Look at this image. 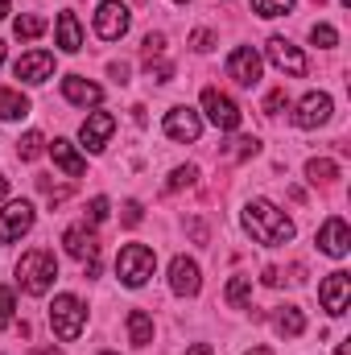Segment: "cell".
I'll use <instances>...</instances> for the list:
<instances>
[{"label": "cell", "mask_w": 351, "mask_h": 355, "mask_svg": "<svg viewBox=\"0 0 351 355\" xmlns=\"http://www.w3.org/2000/svg\"><path fill=\"white\" fill-rule=\"evenodd\" d=\"M244 232H248L257 244L277 248V244H289V240H293V219H289L285 211H277L273 202L252 198V202L244 207Z\"/></svg>", "instance_id": "cell-1"}, {"label": "cell", "mask_w": 351, "mask_h": 355, "mask_svg": "<svg viewBox=\"0 0 351 355\" xmlns=\"http://www.w3.org/2000/svg\"><path fill=\"white\" fill-rule=\"evenodd\" d=\"M54 277H58V261H54V252H46V248L25 252L21 265H17V281H21V289L33 293V297H42V293L54 285Z\"/></svg>", "instance_id": "cell-2"}, {"label": "cell", "mask_w": 351, "mask_h": 355, "mask_svg": "<svg viewBox=\"0 0 351 355\" xmlns=\"http://www.w3.org/2000/svg\"><path fill=\"white\" fill-rule=\"evenodd\" d=\"M153 268H157V257H153L149 244H128V248H120V257H116V277H120L128 289H141V285L153 277Z\"/></svg>", "instance_id": "cell-3"}, {"label": "cell", "mask_w": 351, "mask_h": 355, "mask_svg": "<svg viewBox=\"0 0 351 355\" xmlns=\"http://www.w3.org/2000/svg\"><path fill=\"white\" fill-rule=\"evenodd\" d=\"M83 322H87L83 302H79L75 293H58V297H54V306H50V327H54V335L71 343V339H79V335H83Z\"/></svg>", "instance_id": "cell-4"}, {"label": "cell", "mask_w": 351, "mask_h": 355, "mask_svg": "<svg viewBox=\"0 0 351 355\" xmlns=\"http://www.w3.org/2000/svg\"><path fill=\"white\" fill-rule=\"evenodd\" d=\"M128 25H132L128 4H120V0H103V4H99V12H95V33H99L103 42L124 37V33H128Z\"/></svg>", "instance_id": "cell-5"}, {"label": "cell", "mask_w": 351, "mask_h": 355, "mask_svg": "<svg viewBox=\"0 0 351 355\" xmlns=\"http://www.w3.org/2000/svg\"><path fill=\"white\" fill-rule=\"evenodd\" d=\"M203 112H207V120H211L219 132H236V128H240V107H236L223 91H215V87L203 91Z\"/></svg>", "instance_id": "cell-6"}, {"label": "cell", "mask_w": 351, "mask_h": 355, "mask_svg": "<svg viewBox=\"0 0 351 355\" xmlns=\"http://www.w3.org/2000/svg\"><path fill=\"white\" fill-rule=\"evenodd\" d=\"M348 297H351V277L339 268V272H331L323 285H318V302H323V310L331 314V318H339V314H348Z\"/></svg>", "instance_id": "cell-7"}, {"label": "cell", "mask_w": 351, "mask_h": 355, "mask_svg": "<svg viewBox=\"0 0 351 355\" xmlns=\"http://www.w3.org/2000/svg\"><path fill=\"white\" fill-rule=\"evenodd\" d=\"M268 62L277 67V71H285V75H293V79H302L306 71H310V62L302 58V50L293 46V42H285V37H268Z\"/></svg>", "instance_id": "cell-8"}, {"label": "cell", "mask_w": 351, "mask_h": 355, "mask_svg": "<svg viewBox=\"0 0 351 355\" xmlns=\"http://www.w3.org/2000/svg\"><path fill=\"white\" fill-rule=\"evenodd\" d=\"M29 227H33V207H29L25 198L8 202V207L0 211V244H12V240H21Z\"/></svg>", "instance_id": "cell-9"}, {"label": "cell", "mask_w": 351, "mask_h": 355, "mask_svg": "<svg viewBox=\"0 0 351 355\" xmlns=\"http://www.w3.org/2000/svg\"><path fill=\"white\" fill-rule=\"evenodd\" d=\"M228 75L240 83V87H257L261 83V54L252 46H236L232 58H228Z\"/></svg>", "instance_id": "cell-10"}, {"label": "cell", "mask_w": 351, "mask_h": 355, "mask_svg": "<svg viewBox=\"0 0 351 355\" xmlns=\"http://www.w3.org/2000/svg\"><path fill=\"white\" fill-rule=\"evenodd\" d=\"M12 75H17L21 83H46V79L54 75V54H50V50L21 54V58H17V67H12Z\"/></svg>", "instance_id": "cell-11"}, {"label": "cell", "mask_w": 351, "mask_h": 355, "mask_svg": "<svg viewBox=\"0 0 351 355\" xmlns=\"http://www.w3.org/2000/svg\"><path fill=\"white\" fill-rule=\"evenodd\" d=\"M166 137L170 141H198L203 137V120L194 107H170L166 112Z\"/></svg>", "instance_id": "cell-12"}, {"label": "cell", "mask_w": 351, "mask_h": 355, "mask_svg": "<svg viewBox=\"0 0 351 355\" xmlns=\"http://www.w3.org/2000/svg\"><path fill=\"white\" fill-rule=\"evenodd\" d=\"M298 128H318V124H327L331 120V95L327 91H310L302 103H298Z\"/></svg>", "instance_id": "cell-13"}, {"label": "cell", "mask_w": 351, "mask_h": 355, "mask_svg": "<svg viewBox=\"0 0 351 355\" xmlns=\"http://www.w3.org/2000/svg\"><path fill=\"white\" fill-rule=\"evenodd\" d=\"M116 132V116L112 112H95L83 120V128H79V137H83V145H87L91 153H103V145H108V137Z\"/></svg>", "instance_id": "cell-14"}, {"label": "cell", "mask_w": 351, "mask_h": 355, "mask_svg": "<svg viewBox=\"0 0 351 355\" xmlns=\"http://www.w3.org/2000/svg\"><path fill=\"white\" fill-rule=\"evenodd\" d=\"M198 285H203L198 265H194L190 257H174V265H170V289H174L178 297H194Z\"/></svg>", "instance_id": "cell-15"}, {"label": "cell", "mask_w": 351, "mask_h": 355, "mask_svg": "<svg viewBox=\"0 0 351 355\" xmlns=\"http://www.w3.org/2000/svg\"><path fill=\"white\" fill-rule=\"evenodd\" d=\"M318 248H323L327 257H348V248H351V232H348V223H343L339 215L323 223V232H318Z\"/></svg>", "instance_id": "cell-16"}, {"label": "cell", "mask_w": 351, "mask_h": 355, "mask_svg": "<svg viewBox=\"0 0 351 355\" xmlns=\"http://www.w3.org/2000/svg\"><path fill=\"white\" fill-rule=\"evenodd\" d=\"M62 244H67V252H71L75 261H83V265L99 261V244H95V236H91L87 227H67V232H62Z\"/></svg>", "instance_id": "cell-17"}, {"label": "cell", "mask_w": 351, "mask_h": 355, "mask_svg": "<svg viewBox=\"0 0 351 355\" xmlns=\"http://www.w3.org/2000/svg\"><path fill=\"white\" fill-rule=\"evenodd\" d=\"M62 95H67L71 103H79V107H91V103L103 99L99 83H87L83 75H67V79H62Z\"/></svg>", "instance_id": "cell-18"}, {"label": "cell", "mask_w": 351, "mask_h": 355, "mask_svg": "<svg viewBox=\"0 0 351 355\" xmlns=\"http://www.w3.org/2000/svg\"><path fill=\"white\" fill-rule=\"evenodd\" d=\"M50 153H54V166H58V170H62L67 178H79L83 170H87V162L79 157V149H75L71 141H62V137L50 145Z\"/></svg>", "instance_id": "cell-19"}, {"label": "cell", "mask_w": 351, "mask_h": 355, "mask_svg": "<svg viewBox=\"0 0 351 355\" xmlns=\"http://www.w3.org/2000/svg\"><path fill=\"white\" fill-rule=\"evenodd\" d=\"M58 50H67V54H79L83 50V29H79V17L75 12H58Z\"/></svg>", "instance_id": "cell-20"}, {"label": "cell", "mask_w": 351, "mask_h": 355, "mask_svg": "<svg viewBox=\"0 0 351 355\" xmlns=\"http://www.w3.org/2000/svg\"><path fill=\"white\" fill-rule=\"evenodd\" d=\"M128 339L137 347H149L153 343V318L145 310H128Z\"/></svg>", "instance_id": "cell-21"}, {"label": "cell", "mask_w": 351, "mask_h": 355, "mask_svg": "<svg viewBox=\"0 0 351 355\" xmlns=\"http://www.w3.org/2000/svg\"><path fill=\"white\" fill-rule=\"evenodd\" d=\"M277 331H281L285 339H298V335L306 331V318H302V310H298V306H281V310H277Z\"/></svg>", "instance_id": "cell-22"}, {"label": "cell", "mask_w": 351, "mask_h": 355, "mask_svg": "<svg viewBox=\"0 0 351 355\" xmlns=\"http://www.w3.org/2000/svg\"><path fill=\"white\" fill-rule=\"evenodd\" d=\"M25 112H29V99H25L21 91L0 87V120H17V116H25Z\"/></svg>", "instance_id": "cell-23"}, {"label": "cell", "mask_w": 351, "mask_h": 355, "mask_svg": "<svg viewBox=\"0 0 351 355\" xmlns=\"http://www.w3.org/2000/svg\"><path fill=\"white\" fill-rule=\"evenodd\" d=\"M12 33H17L21 42H33V37H42V33H46V17H33V12L17 17V21H12Z\"/></svg>", "instance_id": "cell-24"}, {"label": "cell", "mask_w": 351, "mask_h": 355, "mask_svg": "<svg viewBox=\"0 0 351 355\" xmlns=\"http://www.w3.org/2000/svg\"><path fill=\"white\" fill-rule=\"evenodd\" d=\"M248 297H252V277H232L228 281V306L232 310H244Z\"/></svg>", "instance_id": "cell-25"}, {"label": "cell", "mask_w": 351, "mask_h": 355, "mask_svg": "<svg viewBox=\"0 0 351 355\" xmlns=\"http://www.w3.org/2000/svg\"><path fill=\"white\" fill-rule=\"evenodd\" d=\"M306 178L318 186V182H335L339 178V166L335 162H327V157H314V162H306Z\"/></svg>", "instance_id": "cell-26"}, {"label": "cell", "mask_w": 351, "mask_h": 355, "mask_svg": "<svg viewBox=\"0 0 351 355\" xmlns=\"http://www.w3.org/2000/svg\"><path fill=\"white\" fill-rule=\"evenodd\" d=\"M293 4L298 0H252V12L257 17H285V12H293Z\"/></svg>", "instance_id": "cell-27"}, {"label": "cell", "mask_w": 351, "mask_h": 355, "mask_svg": "<svg viewBox=\"0 0 351 355\" xmlns=\"http://www.w3.org/2000/svg\"><path fill=\"white\" fill-rule=\"evenodd\" d=\"M42 145H46L42 132H25V137L17 141V157H21V162H33V157H42Z\"/></svg>", "instance_id": "cell-28"}, {"label": "cell", "mask_w": 351, "mask_h": 355, "mask_svg": "<svg viewBox=\"0 0 351 355\" xmlns=\"http://www.w3.org/2000/svg\"><path fill=\"white\" fill-rule=\"evenodd\" d=\"M310 42L323 46V50H331V46H339V33L331 25H310Z\"/></svg>", "instance_id": "cell-29"}, {"label": "cell", "mask_w": 351, "mask_h": 355, "mask_svg": "<svg viewBox=\"0 0 351 355\" xmlns=\"http://www.w3.org/2000/svg\"><path fill=\"white\" fill-rule=\"evenodd\" d=\"M12 310H17V297H12L8 285H0V331L12 327Z\"/></svg>", "instance_id": "cell-30"}, {"label": "cell", "mask_w": 351, "mask_h": 355, "mask_svg": "<svg viewBox=\"0 0 351 355\" xmlns=\"http://www.w3.org/2000/svg\"><path fill=\"white\" fill-rule=\"evenodd\" d=\"M194 178H198V170H194V166H178L174 174H170V182H166V186H170V190H182V186H190Z\"/></svg>", "instance_id": "cell-31"}, {"label": "cell", "mask_w": 351, "mask_h": 355, "mask_svg": "<svg viewBox=\"0 0 351 355\" xmlns=\"http://www.w3.org/2000/svg\"><path fill=\"white\" fill-rule=\"evenodd\" d=\"M281 107H289V95H285V87L268 91V99H264V116H277Z\"/></svg>", "instance_id": "cell-32"}, {"label": "cell", "mask_w": 351, "mask_h": 355, "mask_svg": "<svg viewBox=\"0 0 351 355\" xmlns=\"http://www.w3.org/2000/svg\"><path fill=\"white\" fill-rule=\"evenodd\" d=\"M190 46H194L198 54H207V50L215 46V33H211V29H194V33H190Z\"/></svg>", "instance_id": "cell-33"}, {"label": "cell", "mask_w": 351, "mask_h": 355, "mask_svg": "<svg viewBox=\"0 0 351 355\" xmlns=\"http://www.w3.org/2000/svg\"><path fill=\"white\" fill-rule=\"evenodd\" d=\"M87 219H91V223H103V219H108V198H103V194H99V198H91Z\"/></svg>", "instance_id": "cell-34"}, {"label": "cell", "mask_w": 351, "mask_h": 355, "mask_svg": "<svg viewBox=\"0 0 351 355\" xmlns=\"http://www.w3.org/2000/svg\"><path fill=\"white\" fill-rule=\"evenodd\" d=\"M257 149H261V141H257V137H240V141H236V149H232V153H236V157H252V153H257Z\"/></svg>", "instance_id": "cell-35"}, {"label": "cell", "mask_w": 351, "mask_h": 355, "mask_svg": "<svg viewBox=\"0 0 351 355\" xmlns=\"http://www.w3.org/2000/svg\"><path fill=\"white\" fill-rule=\"evenodd\" d=\"M166 50V33H149L145 37V58H153V54H162Z\"/></svg>", "instance_id": "cell-36"}, {"label": "cell", "mask_w": 351, "mask_h": 355, "mask_svg": "<svg viewBox=\"0 0 351 355\" xmlns=\"http://www.w3.org/2000/svg\"><path fill=\"white\" fill-rule=\"evenodd\" d=\"M170 75H174V67H170V62H157V67L149 62V79H153V83H166Z\"/></svg>", "instance_id": "cell-37"}, {"label": "cell", "mask_w": 351, "mask_h": 355, "mask_svg": "<svg viewBox=\"0 0 351 355\" xmlns=\"http://www.w3.org/2000/svg\"><path fill=\"white\" fill-rule=\"evenodd\" d=\"M124 223H128V227L141 223V202H128V207H124Z\"/></svg>", "instance_id": "cell-38"}, {"label": "cell", "mask_w": 351, "mask_h": 355, "mask_svg": "<svg viewBox=\"0 0 351 355\" xmlns=\"http://www.w3.org/2000/svg\"><path fill=\"white\" fill-rule=\"evenodd\" d=\"M108 71H112V79H116V83H128V62H112Z\"/></svg>", "instance_id": "cell-39"}, {"label": "cell", "mask_w": 351, "mask_h": 355, "mask_svg": "<svg viewBox=\"0 0 351 355\" xmlns=\"http://www.w3.org/2000/svg\"><path fill=\"white\" fill-rule=\"evenodd\" d=\"M264 285H281V272L277 268H264Z\"/></svg>", "instance_id": "cell-40"}, {"label": "cell", "mask_w": 351, "mask_h": 355, "mask_svg": "<svg viewBox=\"0 0 351 355\" xmlns=\"http://www.w3.org/2000/svg\"><path fill=\"white\" fill-rule=\"evenodd\" d=\"M190 355H215V352H211L207 343H194V347H190Z\"/></svg>", "instance_id": "cell-41"}, {"label": "cell", "mask_w": 351, "mask_h": 355, "mask_svg": "<svg viewBox=\"0 0 351 355\" xmlns=\"http://www.w3.org/2000/svg\"><path fill=\"white\" fill-rule=\"evenodd\" d=\"M33 355H62L58 347H33Z\"/></svg>", "instance_id": "cell-42"}, {"label": "cell", "mask_w": 351, "mask_h": 355, "mask_svg": "<svg viewBox=\"0 0 351 355\" xmlns=\"http://www.w3.org/2000/svg\"><path fill=\"white\" fill-rule=\"evenodd\" d=\"M4 194H8V178L0 174V202H4Z\"/></svg>", "instance_id": "cell-43"}, {"label": "cell", "mask_w": 351, "mask_h": 355, "mask_svg": "<svg viewBox=\"0 0 351 355\" xmlns=\"http://www.w3.org/2000/svg\"><path fill=\"white\" fill-rule=\"evenodd\" d=\"M244 355H273L268 347H252V352H244Z\"/></svg>", "instance_id": "cell-44"}, {"label": "cell", "mask_w": 351, "mask_h": 355, "mask_svg": "<svg viewBox=\"0 0 351 355\" xmlns=\"http://www.w3.org/2000/svg\"><path fill=\"white\" fill-rule=\"evenodd\" d=\"M4 17H8V0H0V21H4Z\"/></svg>", "instance_id": "cell-45"}, {"label": "cell", "mask_w": 351, "mask_h": 355, "mask_svg": "<svg viewBox=\"0 0 351 355\" xmlns=\"http://www.w3.org/2000/svg\"><path fill=\"white\" fill-rule=\"evenodd\" d=\"M0 62H4V42H0Z\"/></svg>", "instance_id": "cell-46"}, {"label": "cell", "mask_w": 351, "mask_h": 355, "mask_svg": "<svg viewBox=\"0 0 351 355\" xmlns=\"http://www.w3.org/2000/svg\"><path fill=\"white\" fill-rule=\"evenodd\" d=\"M174 4H190V0H174Z\"/></svg>", "instance_id": "cell-47"}, {"label": "cell", "mask_w": 351, "mask_h": 355, "mask_svg": "<svg viewBox=\"0 0 351 355\" xmlns=\"http://www.w3.org/2000/svg\"><path fill=\"white\" fill-rule=\"evenodd\" d=\"M103 355H116V352H103Z\"/></svg>", "instance_id": "cell-48"}]
</instances>
